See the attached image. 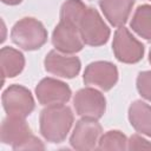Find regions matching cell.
<instances>
[{"label": "cell", "mask_w": 151, "mask_h": 151, "mask_svg": "<svg viewBox=\"0 0 151 151\" xmlns=\"http://www.w3.org/2000/svg\"><path fill=\"white\" fill-rule=\"evenodd\" d=\"M150 1H151V0H150Z\"/></svg>", "instance_id": "24"}, {"label": "cell", "mask_w": 151, "mask_h": 151, "mask_svg": "<svg viewBox=\"0 0 151 151\" xmlns=\"http://www.w3.org/2000/svg\"><path fill=\"white\" fill-rule=\"evenodd\" d=\"M131 126L140 134L151 137V105L143 100H134L127 110Z\"/></svg>", "instance_id": "14"}, {"label": "cell", "mask_w": 151, "mask_h": 151, "mask_svg": "<svg viewBox=\"0 0 151 151\" xmlns=\"http://www.w3.org/2000/svg\"><path fill=\"white\" fill-rule=\"evenodd\" d=\"M127 150H151V142L134 133L127 139Z\"/></svg>", "instance_id": "20"}, {"label": "cell", "mask_w": 151, "mask_h": 151, "mask_svg": "<svg viewBox=\"0 0 151 151\" xmlns=\"http://www.w3.org/2000/svg\"><path fill=\"white\" fill-rule=\"evenodd\" d=\"M103 134V127L98 119L81 117L76 123V126L70 137V145L78 151L96 150L98 142Z\"/></svg>", "instance_id": "6"}, {"label": "cell", "mask_w": 151, "mask_h": 151, "mask_svg": "<svg viewBox=\"0 0 151 151\" xmlns=\"http://www.w3.org/2000/svg\"><path fill=\"white\" fill-rule=\"evenodd\" d=\"M44 149H45L44 143L38 137L31 134L25 142H22L20 145H18L14 150L20 151V150H44Z\"/></svg>", "instance_id": "21"}, {"label": "cell", "mask_w": 151, "mask_h": 151, "mask_svg": "<svg viewBox=\"0 0 151 151\" xmlns=\"http://www.w3.org/2000/svg\"><path fill=\"white\" fill-rule=\"evenodd\" d=\"M77 27L84 44L92 47L105 45L111 35L110 27L93 7H86L77 22Z\"/></svg>", "instance_id": "3"}, {"label": "cell", "mask_w": 151, "mask_h": 151, "mask_svg": "<svg viewBox=\"0 0 151 151\" xmlns=\"http://www.w3.org/2000/svg\"><path fill=\"white\" fill-rule=\"evenodd\" d=\"M34 92L39 104L42 106L66 104L72 97L71 87L66 83L51 77L42 78L35 86Z\"/></svg>", "instance_id": "9"}, {"label": "cell", "mask_w": 151, "mask_h": 151, "mask_svg": "<svg viewBox=\"0 0 151 151\" xmlns=\"http://www.w3.org/2000/svg\"><path fill=\"white\" fill-rule=\"evenodd\" d=\"M73 106L80 117L100 119L106 111V98L97 88L86 86L73 96Z\"/></svg>", "instance_id": "8"}, {"label": "cell", "mask_w": 151, "mask_h": 151, "mask_svg": "<svg viewBox=\"0 0 151 151\" xmlns=\"http://www.w3.org/2000/svg\"><path fill=\"white\" fill-rule=\"evenodd\" d=\"M149 63L151 64V50H150V52H149Z\"/></svg>", "instance_id": "23"}, {"label": "cell", "mask_w": 151, "mask_h": 151, "mask_svg": "<svg viewBox=\"0 0 151 151\" xmlns=\"http://www.w3.org/2000/svg\"><path fill=\"white\" fill-rule=\"evenodd\" d=\"M44 67L46 72L59 78L72 79L76 78L80 70V59L72 54H65L57 50L50 51L44 59Z\"/></svg>", "instance_id": "11"}, {"label": "cell", "mask_w": 151, "mask_h": 151, "mask_svg": "<svg viewBox=\"0 0 151 151\" xmlns=\"http://www.w3.org/2000/svg\"><path fill=\"white\" fill-rule=\"evenodd\" d=\"M98 150H127V138L119 130H110L101 134Z\"/></svg>", "instance_id": "17"}, {"label": "cell", "mask_w": 151, "mask_h": 151, "mask_svg": "<svg viewBox=\"0 0 151 151\" xmlns=\"http://www.w3.org/2000/svg\"><path fill=\"white\" fill-rule=\"evenodd\" d=\"M119 73L117 66L106 60L90 63L83 73V81L87 86H96L101 91H110L118 83Z\"/></svg>", "instance_id": "7"}, {"label": "cell", "mask_w": 151, "mask_h": 151, "mask_svg": "<svg viewBox=\"0 0 151 151\" xmlns=\"http://www.w3.org/2000/svg\"><path fill=\"white\" fill-rule=\"evenodd\" d=\"M48 38L44 24L35 18L25 17L17 21L11 29L12 41L24 51H37L41 48Z\"/></svg>", "instance_id": "2"}, {"label": "cell", "mask_w": 151, "mask_h": 151, "mask_svg": "<svg viewBox=\"0 0 151 151\" xmlns=\"http://www.w3.org/2000/svg\"><path fill=\"white\" fill-rule=\"evenodd\" d=\"M32 134V130L25 118L8 116L2 120L0 127V140L2 144L11 145L14 150Z\"/></svg>", "instance_id": "12"}, {"label": "cell", "mask_w": 151, "mask_h": 151, "mask_svg": "<svg viewBox=\"0 0 151 151\" xmlns=\"http://www.w3.org/2000/svg\"><path fill=\"white\" fill-rule=\"evenodd\" d=\"M52 45L61 53L74 54L80 52L85 44L77 25L60 20L52 32Z\"/></svg>", "instance_id": "10"}, {"label": "cell", "mask_w": 151, "mask_h": 151, "mask_svg": "<svg viewBox=\"0 0 151 151\" xmlns=\"http://www.w3.org/2000/svg\"><path fill=\"white\" fill-rule=\"evenodd\" d=\"M136 86L142 98L151 101V71H142L136 79Z\"/></svg>", "instance_id": "19"}, {"label": "cell", "mask_w": 151, "mask_h": 151, "mask_svg": "<svg viewBox=\"0 0 151 151\" xmlns=\"http://www.w3.org/2000/svg\"><path fill=\"white\" fill-rule=\"evenodd\" d=\"M1 103L8 116L26 118L35 109V101L32 92L19 84H12L2 92Z\"/></svg>", "instance_id": "5"}, {"label": "cell", "mask_w": 151, "mask_h": 151, "mask_svg": "<svg viewBox=\"0 0 151 151\" xmlns=\"http://www.w3.org/2000/svg\"><path fill=\"white\" fill-rule=\"evenodd\" d=\"M98 4L110 25L118 28L127 22L134 0H99Z\"/></svg>", "instance_id": "13"}, {"label": "cell", "mask_w": 151, "mask_h": 151, "mask_svg": "<svg viewBox=\"0 0 151 151\" xmlns=\"http://www.w3.org/2000/svg\"><path fill=\"white\" fill-rule=\"evenodd\" d=\"M73 122L74 116L70 106L65 104L47 105L39 116V131L46 142L58 144L66 139Z\"/></svg>", "instance_id": "1"}, {"label": "cell", "mask_w": 151, "mask_h": 151, "mask_svg": "<svg viewBox=\"0 0 151 151\" xmlns=\"http://www.w3.org/2000/svg\"><path fill=\"white\" fill-rule=\"evenodd\" d=\"M130 27L140 38L151 42V5L144 4L136 8Z\"/></svg>", "instance_id": "16"}, {"label": "cell", "mask_w": 151, "mask_h": 151, "mask_svg": "<svg viewBox=\"0 0 151 151\" xmlns=\"http://www.w3.org/2000/svg\"><path fill=\"white\" fill-rule=\"evenodd\" d=\"M86 7L81 0H66L60 7V20L77 25Z\"/></svg>", "instance_id": "18"}, {"label": "cell", "mask_w": 151, "mask_h": 151, "mask_svg": "<svg viewBox=\"0 0 151 151\" xmlns=\"http://www.w3.org/2000/svg\"><path fill=\"white\" fill-rule=\"evenodd\" d=\"M112 51L118 61L123 64H137L143 59L145 47L132 35L129 28L122 26L113 34Z\"/></svg>", "instance_id": "4"}, {"label": "cell", "mask_w": 151, "mask_h": 151, "mask_svg": "<svg viewBox=\"0 0 151 151\" xmlns=\"http://www.w3.org/2000/svg\"><path fill=\"white\" fill-rule=\"evenodd\" d=\"M1 2H4L5 5H9V6H17L21 4L22 0H1Z\"/></svg>", "instance_id": "22"}, {"label": "cell", "mask_w": 151, "mask_h": 151, "mask_svg": "<svg viewBox=\"0 0 151 151\" xmlns=\"http://www.w3.org/2000/svg\"><path fill=\"white\" fill-rule=\"evenodd\" d=\"M0 63L5 81L6 78H14L24 71L25 57L19 50L11 46H4L0 51Z\"/></svg>", "instance_id": "15"}]
</instances>
